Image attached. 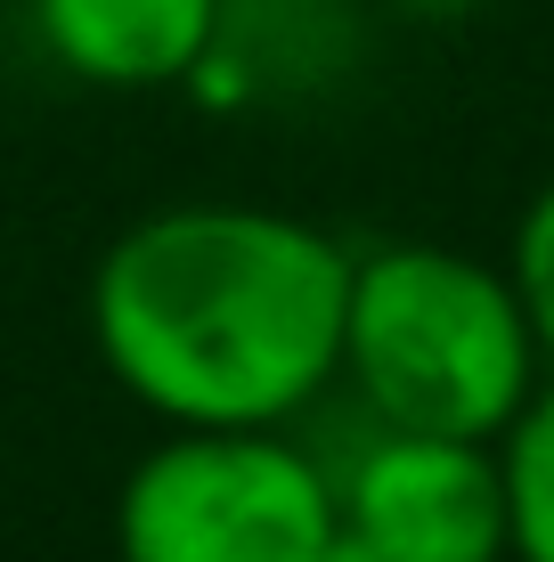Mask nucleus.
<instances>
[{"instance_id":"obj_5","label":"nucleus","mask_w":554,"mask_h":562,"mask_svg":"<svg viewBox=\"0 0 554 562\" xmlns=\"http://www.w3.org/2000/svg\"><path fill=\"white\" fill-rule=\"evenodd\" d=\"M33 33L90 90H171L204 74L221 0H33Z\"/></svg>"},{"instance_id":"obj_7","label":"nucleus","mask_w":554,"mask_h":562,"mask_svg":"<svg viewBox=\"0 0 554 562\" xmlns=\"http://www.w3.org/2000/svg\"><path fill=\"white\" fill-rule=\"evenodd\" d=\"M506 278H513V302H522L530 335H539V359L554 367V180L522 204V221H513Z\"/></svg>"},{"instance_id":"obj_4","label":"nucleus","mask_w":554,"mask_h":562,"mask_svg":"<svg viewBox=\"0 0 554 562\" xmlns=\"http://www.w3.org/2000/svg\"><path fill=\"white\" fill-rule=\"evenodd\" d=\"M335 514L375 562H506L498 440L384 424L335 481Z\"/></svg>"},{"instance_id":"obj_8","label":"nucleus","mask_w":554,"mask_h":562,"mask_svg":"<svg viewBox=\"0 0 554 562\" xmlns=\"http://www.w3.org/2000/svg\"><path fill=\"white\" fill-rule=\"evenodd\" d=\"M318 562H375V554H368V547H359V538H351V530H335V538H327V554H318Z\"/></svg>"},{"instance_id":"obj_3","label":"nucleus","mask_w":554,"mask_h":562,"mask_svg":"<svg viewBox=\"0 0 554 562\" xmlns=\"http://www.w3.org/2000/svg\"><path fill=\"white\" fill-rule=\"evenodd\" d=\"M335 473L285 424H171L114 490L123 562H318Z\"/></svg>"},{"instance_id":"obj_2","label":"nucleus","mask_w":554,"mask_h":562,"mask_svg":"<svg viewBox=\"0 0 554 562\" xmlns=\"http://www.w3.org/2000/svg\"><path fill=\"white\" fill-rule=\"evenodd\" d=\"M539 335L498 261H473L456 245L351 254L342 375L359 383L375 424L498 440L539 392Z\"/></svg>"},{"instance_id":"obj_1","label":"nucleus","mask_w":554,"mask_h":562,"mask_svg":"<svg viewBox=\"0 0 554 562\" xmlns=\"http://www.w3.org/2000/svg\"><path fill=\"white\" fill-rule=\"evenodd\" d=\"M351 254L278 204H171L90 269V342L163 424H294L342 375Z\"/></svg>"},{"instance_id":"obj_6","label":"nucleus","mask_w":554,"mask_h":562,"mask_svg":"<svg viewBox=\"0 0 554 562\" xmlns=\"http://www.w3.org/2000/svg\"><path fill=\"white\" fill-rule=\"evenodd\" d=\"M498 464H506V554L554 562V375L498 432Z\"/></svg>"}]
</instances>
